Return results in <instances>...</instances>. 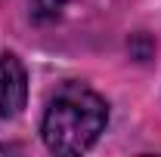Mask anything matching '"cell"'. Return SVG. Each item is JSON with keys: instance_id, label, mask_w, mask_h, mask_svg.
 <instances>
[{"instance_id": "cell-2", "label": "cell", "mask_w": 161, "mask_h": 157, "mask_svg": "<svg viewBox=\"0 0 161 157\" xmlns=\"http://www.w3.org/2000/svg\"><path fill=\"white\" fill-rule=\"evenodd\" d=\"M28 99V74L13 53L0 56V117H16Z\"/></svg>"}, {"instance_id": "cell-1", "label": "cell", "mask_w": 161, "mask_h": 157, "mask_svg": "<svg viewBox=\"0 0 161 157\" xmlns=\"http://www.w3.org/2000/svg\"><path fill=\"white\" fill-rule=\"evenodd\" d=\"M108 108L96 93L84 86H65L56 93L43 114V142L56 154H80L87 151L105 129Z\"/></svg>"}]
</instances>
